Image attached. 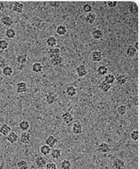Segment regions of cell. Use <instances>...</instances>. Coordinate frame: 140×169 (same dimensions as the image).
<instances>
[{
	"mask_svg": "<svg viewBox=\"0 0 140 169\" xmlns=\"http://www.w3.org/2000/svg\"><path fill=\"white\" fill-rule=\"evenodd\" d=\"M11 132V127L8 124H3L0 127V134L6 137Z\"/></svg>",
	"mask_w": 140,
	"mask_h": 169,
	"instance_id": "obj_16",
	"label": "cell"
},
{
	"mask_svg": "<svg viewBox=\"0 0 140 169\" xmlns=\"http://www.w3.org/2000/svg\"><path fill=\"white\" fill-rule=\"evenodd\" d=\"M58 143V139L53 136L52 135H49V136L45 140V144L49 146L50 148L54 147Z\"/></svg>",
	"mask_w": 140,
	"mask_h": 169,
	"instance_id": "obj_10",
	"label": "cell"
},
{
	"mask_svg": "<svg viewBox=\"0 0 140 169\" xmlns=\"http://www.w3.org/2000/svg\"><path fill=\"white\" fill-rule=\"evenodd\" d=\"M91 60L93 62L95 63L100 62L103 59V53L98 50L93 51L91 53Z\"/></svg>",
	"mask_w": 140,
	"mask_h": 169,
	"instance_id": "obj_5",
	"label": "cell"
},
{
	"mask_svg": "<svg viewBox=\"0 0 140 169\" xmlns=\"http://www.w3.org/2000/svg\"><path fill=\"white\" fill-rule=\"evenodd\" d=\"M138 137H139L138 130L137 129L132 130L131 132L130 133V138L133 141H136L138 140Z\"/></svg>",
	"mask_w": 140,
	"mask_h": 169,
	"instance_id": "obj_40",
	"label": "cell"
},
{
	"mask_svg": "<svg viewBox=\"0 0 140 169\" xmlns=\"http://www.w3.org/2000/svg\"><path fill=\"white\" fill-rule=\"evenodd\" d=\"M48 55L50 59L56 58L58 57H60V54H61V51L58 48H50L48 51Z\"/></svg>",
	"mask_w": 140,
	"mask_h": 169,
	"instance_id": "obj_9",
	"label": "cell"
},
{
	"mask_svg": "<svg viewBox=\"0 0 140 169\" xmlns=\"http://www.w3.org/2000/svg\"><path fill=\"white\" fill-rule=\"evenodd\" d=\"M16 167L18 169H28V162L25 160H21L17 162Z\"/></svg>",
	"mask_w": 140,
	"mask_h": 169,
	"instance_id": "obj_35",
	"label": "cell"
},
{
	"mask_svg": "<svg viewBox=\"0 0 140 169\" xmlns=\"http://www.w3.org/2000/svg\"><path fill=\"white\" fill-rule=\"evenodd\" d=\"M18 138V135L15 132L11 131L7 136H6V140H7V141L11 144H14L17 142Z\"/></svg>",
	"mask_w": 140,
	"mask_h": 169,
	"instance_id": "obj_13",
	"label": "cell"
},
{
	"mask_svg": "<svg viewBox=\"0 0 140 169\" xmlns=\"http://www.w3.org/2000/svg\"><path fill=\"white\" fill-rule=\"evenodd\" d=\"M128 81V78L125 75L121 74V75H118L116 77H115V82L119 86H123Z\"/></svg>",
	"mask_w": 140,
	"mask_h": 169,
	"instance_id": "obj_15",
	"label": "cell"
},
{
	"mask_svg": "<svg viewBox=\"0 0 140 169\" xmlns=\"http://www.w3.org/2000/svg\"><path fill=\"white\" fill-rule=\"evenodd\" d=\"M91 34L92 38L96 40H99L103 37V31L100 29L94 30Z\"/></svg>",
	"mask_w": 140,
	"mask_h": 169,
	"instance_id": "obj_20",
	"label": "cell"
},
{
	"mask_svg": "<svg viewBox=\"0 0 140 169\" xmlns=\"http://www.w3.org/2000/svg\"><path fill=\"white\" fill-rule=\"evenodd\" d=\"M19 128L23 132H27L30 128V124L28 121L23 120L19 123Z\"/></svg>",
	"mask_w": 140,
	"mask_h": 169,
	"instance_id": "obj_25",
	"label": "cell"
},
{
	"mask_svg": "<svg viewBox=\"0 0 140 169\" xmlns=\"http://www.w3.org/2000/svg\"><path fill=\"white\" fill-rule=\"evenodd\" d=\"M44 98L45 101L48 105H53L56 101L57 96L54 92H49L45 94Z\"/></svg>",
	"mask_w": 140,
	"mask_h": 169,
	"instance_id": "obj_1",
	"label": "cell"
},
{
	"mask_svg": "<svg viewBox=\"0 0 140 169\" xmlns=\"http://www.w3.org/2000/svg\"><path fill=\"white\" fill-rule=\"evenodd\" d=\"M13 68L10 65H6L3 68H2V74L5 77H10L13 74Z\"/></svg>",
	"mask_w": 140,
	"mask_h": 169,
	"instance_id": "obj_19",
	"label": "cell"
},
{
	"mask_svg": "<svg viewBox=\"0 0 140 169\" xmlns=\"http://www.w3.org/2000/svg\"><path fill=\"white\" fill-rule=\"evenodd\" d=\"M72 132L75 135H80L83 133V127L81 123H75L72 126Z\"/></svg>",
	"mask_w": 140,
	"mask_h": 169,
	"instance_id": "obj_14",
	"label": "cell"
},
{
	"mask_svg": "<svg viewBox=\"0 0 140 169\" xmlns=\"http://www.w3.org/2000/svg\"><path fill=\"white\" fill-rule=\"evenodd\" d=\"M116 111L119 115L124 116L127 112V107L124 105H120L117 107Z\"/></svg>",
	"mask_w": 140,
	"mask_h": 169,
	"instance_id": "obj_36",
	"label": "cell"
},
{
	"mask_svg": "<svg viewBox=\"0 0 140 169\" xmlns=\"http://www.w3.org/2000/svg\"><path fill=\"white\" fill-rule=\"evenodd\" d=\"M103 80L106 83L111 85L115 83V76L111 73H108L104 76Z\"/></svg>",
	"mask_w": 140,
	"mask_h": 169,
	"instance_id": "obj_32",
	"label": "cell"
},
{
	"mask_svg": "<svg viewBox=\"0 0 140 169\" xmlns=\"http://www.w3.org/2000/svg\"><path fill=\"white\" fill-rule=\"evenodd\" d=\"M31 141V134L27 132H23L20 135V141L24 145H28Z\"/></svg>",
	"mask_w": 140,
	"mask_h": 169,
	"instance_id": "obj_4",
	"label": "cell"
},
{
	"mask_svg": "<svg viewBox=\"0 0 140 169\" xmlns=\"http://www.w3.org/2000/svg\"><path fill=\"white\" fill-rule=\"evenodd\" d=\"M9 47V43L5 39H0V50L4 51L6 50Z\"/></svg>",
	"mask_w": 140,
	"mask_h": 169,
	"instance_id": "obj_39",
	"label": "cell"
},
{
	"mask_svg": "<svg viewBox=\"0 0 140 169\" xmlns=\"http://www.w3.org/2000/svg\"><path fill=\"white\" fill-rule=\"evenodd\" d=\"M27 84L24 82H18L16 85V90L18 93H24L27 92Z\"/></svg>",
	"mask_w": 140,
	"mask_h": 169,
	"instance_id": "obj_8",
	"label": "cell"
},
{
	"mask_svg": "<svg viewBox=\"0 0 140 169\" xmlns=\"http://www.w3.org/2000/svg\"><path fill=\"white\" fill-rule=\"evenodd\" d=\"M0 158H1V157H0Z\"/></svg>",
	"mask_w": 140,
	"mask_h": 169,
	"instance_id": "obj_48",
	"label": "cell"
},
{
	"mask_svg": "<svg viewBox=\"0 0 140 169\" xmlns=\"http://www.w3.org/2000/svg\"><path fill=\"white\" fill-rule=\"evenodd\" d=\"M61 119L63 121V122L66 124H70L74 120V117H73V115L70 112H66L62 114Z\"/></svg>",
	"mask_w": 140,
	"mask_h": 169,
	"instance_id": "obj_11",
	"label": "cell"
},
{
	"mask_svg": "<svg viewBox=\"0 0 140 169\" xmlns=\"http://www.w3.org/2000/svg\"><path fill=\"white\" fill-rule=\"evenodd\" d=\"M5 36L8 39H14L16 36V31L15 29L9 28L5 30Z\"/></svg>",
	"mask_w": 140,
	"mask_h": 169,
	"instance_id": "obj_24",
	"label": "cell"
},
{
	"mask_svg": "<svg viewBox=\"0 0 140 169\" xmlns=\"http://www.w3.org/2000/svg\"><path fill=\"white\" fill-rule=\"evenodd\" d=\"M67 32H68L67 28H66V26L65 25H59L56 29V33L59 36H64L67 33Z\"/></svg>",
	"mask_w": 140,
	"mask_h": 169,
	"instance_id": "obj_23",
	"label": "cell"
},
{
	"mask_svg": "<svg viewBox=\"0 0 140 169\" xmlns=\"http://www.w3.org/2000/svg\"><path fill=\"white\" fill-rule=\"evenodd\" d=\"M83 10L84 11V12L88 14V13H91L92 10H93V8H92V6L90 4H85L83 5Z\"/></svg>",
	"mask_w": 140,
	"mask_h": 169,
	"instance_id": "obj_41",
	"label": "cell"
},
{
	"mask_svg": "<svg viewBox=\"0 0 140 169\" xmlns=\"http://www.w3.org/2000/svg\"><path fill=\"white\" fill-rule=\"evenodd\" d=\"M97 73L101 76H105L108 73V68L105 65H100L97 68Z\"/></svg>",
	"mask_w": 140,
	"mask_h": 169,
	"instance_id": "obj_30",
	"label": "cell"
},
{
	"mask_svg": "<svg viewBox=\"0 0 140 169\" xmlns=\"http://www.w3.org/2000/svg\"><path fill=\"white\" fill-rule=\"evenodd\" d=\"M137 50L135 48V46L133 45H129L128 48H126V53L129 57L133 58L135 57L137 53Z\"/></svg>",
	"mask_w": 140,
	"mask_h": 169,
	"instance_id": "obj_22",
	"label": "cell"
},
{
	"mask_svg": "<svg viewBox=\"0 0 140 169\" xmlns=\"http://www.w3.org/2000/svg\"><path fill=\"white\" fill-rule=\"evenodd\" d=\"M51 151V148H50L49 146L46 145V144L41 145L39 148V152L44 156H47L49 154H50Z\"/></svg>",
	"mask_w": 140,
	"mask_h": 169,
	"instance_id": "obj_31",
	"label": "cell"
},
{
	"mask_svg": "<svg viewBox=\"0 0 140 169\" xmlns=\"http://www.w3.org/2000/svg\"><path fill=\"white\" fill-rule=\"evenodd\" d=\"M12 10L17 13H22L24 10V4L19 1H16L13 4Z\"/></svg>",
	"mask_w": 140,
	"mask_h": 169,
	"instance_id": "obj_18",
	"label": "cell"
},
{
	"mask_svg": "<svg viewBox=\"0 0 140 169\" xmlns=\"http://www.w3.org/2000/svg\"><path fill=\"white\" fill-rule=\"evenodd\" d=\"M50 63L53 66H60L63 63V58L61 56L56 57V58H51L50 59Z\"/></svg>",
	"mask_w": 140,
	"mask_h": 169,
	"instance_id": "obj_33",
	"label": "cell"
},
{
	"mask_svg": "<svg viewBox=\"0 0 140 169\" xmlns=\"http://www.w3.org/2000/svg\"><path fill=\"white\" fill-rule=\"evenodd\" d=\"M135 46V48L137 50V51H138V42H136V44H135V45L134 46Z\"/></svg>",
	"mask_w": 140,
	"mask_h": 169,
	"instance_id": "obj_47",
	"label": "cell"
},
{
	"mask_svg": "<svg viewBox=\"0 0 140 169\" xmlns=\"http://www.w3.org/2000/svg\"><path fill=\"white\" fill-rule=\"evenodd\" d=\"M46 43L50 48H54L57 45V39L55 36H50L46 39Z\"/></svg>",
	"mask_w": 140,
	"mask_h": 169,
	"instance_id": "obj_27",
	"label": "cell"
},
{
	"mask_svg": "<svg viewBox=\"0 0 140 169\" xmlns=\"http://www.w3.org/2000/svg\"><path fill=\"white\" fill-rule=\"evenodd\" d=\"M111 85L106 83L104 80H103L99 85V89L103 92H108L111 89Z\"/></svg>",
	"mask_w": 140,
	"mask_h": 169,
	"instance_id": "obj_34",
	"label": "cell"
},
{
	"mask_svg": "<svg viewBox=\"0 0 140 169\" xmlns=\"http://www.w3.org/2000/svg\"><path fill=\"white\" fill-rule=\"evenodd\" d=\"M59 3L58 2H56V1H53V2H50V5L51 6H52V7L53 8H56V4H58Z\"/></svg>",
	"mask_w": 140,
	"mask_h": 169,
	"instance_id": "obj_46",
	"label": "cell"
},
{
	"mask_svg": "<svg viewBox=\"0 0 140 169\" xmlns=\"http://www.w3.org/2000/svg\"><path fill=\"white\" fill-rule=\"evenodd\" d=\"M50 153L52 159L55 160H58L62 155V152L59 148H55V149L51 150Z\"/></svg>",
	"mask_w": 140,
	"mask_h": 169,
	"instance_id": "obj_29",
	"label": "cell"
},
{
	"mask_svg": "<svg viewBox=\"0 0 140 169\" xmlns=\"http://www.w3.org/2000/svg\"><path fill=\"white\" fill-rule=\"evenodd\" d=\"M97 151L101 153H108L111 151V147L108 143L101 142L98 145Z\"/></svg>",
	"mask_w": 140,
	"mask_h": 169,
	"instance_id": "obj_3",
	"label": "cell"
},
{
	"mask_svg": "<svg viewBox=\"0 0 140 169\" xmlns=\"http://www.w3.org/2000/svg\"><path fill=\"white\" fill-rule=\"evenodd\" d=\"M77 75L79 78H83L88 74V70L84 65H80L76 68Z\"/></svg>",
	"mask_w": 140,
	"mask_h": 169,
	"instance_id": "obj_12",
	"label": "cell"
},
{
	"mask_svg": "<svg viewBox=\"0 0 140 169\" xmlns=\"http://www.w3.org/2000/svg\"><path fill=\"white\" fill-rule=\"evenodd\" d=\"M61 169H71L72 167L71 162L68 159H64L60 164Z\"/></svg>",
	"mask_w": 140,
	"mask_h": 169,
	"instance_id": "obj_37",
	"label": "cell"
},
{
	"mask_svg": "<svg viewBox=\"0 0 140 169\" xmlns=\"http://www.w3.org/2000/svg\"><path fill=\"white\" fill-rule=\"evenodd\" d=\"M96 15L95 14V13L91 12V13H88V14L86 15L85 21L87 23L90 25H92L94 23V22L96 21Z\"/></svg>",
	"mask_w": 140,
	"mask_h": 169,
	"instance_id": "obj_26",
	"label": "cell"
},
{
	"mask_svg": "<svg viewBox=\"0 0 140 169\" xmlns=\"http://www.w3.org/2000/svg\"><path fill=\"white\" fill-rule=\"evenodd\" d=\"M118 4V2L115 1H109L107 2V5L110 8H115L116 7Z\"/></svg>",
	"mask_w": 140,
	"mask_h": 169,
	"instance_id": "obj_43",
	"label": "cell"
},
{
	"mask_svg": "<svg viewBox=\"0 0 140 169\" xmlns=\"http://www.w3.org/2000/svg\"><path fill=\"white\" fill-rule=\"evenodd\" d=\"M6 65V60L4 57L0 56V68H3Z\"/></svg>",
	"mask_w": 140,
	"mask_h": 169,
	"instance_id": "obj_44",
	"label": "cell"
},
{
	"mask_svg": "<svg viewBox=\"0 0 140 169\" xmlns=\"http://www.w3.org/2000/svg\"><path fill=\"white\" fill-rule=\"evenodd\" d=\"M16 62L19 65H23L28 62V55L26 54H19L16 57Z\"/></svg>",
	"mask_w": 140,
	"mask_h": 169,
	"instance_id": "obj_17",
	"label": "cell"
},
{
	"mask_svg": "<svg viewBox=\"0 0 140 169\" xmlns=\"http://www.w3.org/2000/svg\"><path fill=\"white\" fill-rule=\"evenodd\" d=\"M31 70L33 72L36 73H41L43 70V66L41 64V63L35 62L33 63L31 66Z\"/></svg>",
	"mask_w": 140,
	"mask_h": 169,
	"instance_id": "obj_21",
	"label": "cell"
},
{
	"mask_svg": "<svg viewBox=\"0 0 140 169\" xmlns=\"http://www.w3.org/2000/svg\"><path fill=\"white\" fill-rule=\"evenodd\" d=\"M112 167L113 169H124L126 168V163L123 159L116 158L113 162Z\"/></svg>",
	"mask_w": 140,
	"mask_h": 169,
	"instance_id": "obj_2",
	"label": "cell"
},
{
	"mask_svg": "<svg viewBox=\"0 0 140 169\" xmlns=\"http://www.w3.org/2000/svg\"><path fill=\"white\" fill-rule=\"evenodd\" d=\"M5 8V5H4V3L3 1H0V11H2L4 10Z\"/></svg>",
	"mask_w": 140,
	"mask_h": 169,
	"instance_id": "obj_45",
	"label": "cell"
},
{
	"mask_svg": "<svg viewBox=\"0 0 140 169\" xmlns=\"http://www.w3.org/2000/svg\"><path fill=\"white\" fill-rule=\"evenodd\" d=\"M76 92H76V88L73 86H69L66 88V89L65 90L66 95L70 97H74L76 94Z\"/></svg>",
	"mask_w": 140,
	"mask_h": 169,
	"instance_id": "obj_28",
	"label": "cell"
},
{
	"mask_svg": "<svg viewBox=\"0 0 140 169\" xmlns=\"http://www.w3.org/2000/svg\"><path fill=\"white\" fill-rule=\"evenodd\" d=\"M129 11L132 15H136L138 12V6L135 3H131L129 6Z\"/></svg>",
	"mask_w": 140,
	"mask_h": 169,
	"instance_id": "obj_38",
	"label": "cell"
},
{
	"mask_svg": "<svg viewBox=\"0 0 140 169\" xmlns=\"http://www.w3.org/2000/svg\"><path fill=\"white\" fill-rule=\"evenodd\" d=\"M1 23L4 26L8 27L9 28L10 27H11L14 24V21H13V18L10 16H4L1 18Z\"/></svg>",
	"mask_w": 140,
	"mask_h": 169,
	"instance_id": "obj_7",
	"label": "cell"
},
{
	"mask_svg": "<svg viewBox=\"0 0 140 169\" xmlns=\"http://www.w3.org/2000/svg\"><path fill=\"white\" fill-rule=\"evenodd\" d=\"M44 168L45 169H57L58 167L55 162H49L46 164Z\"/></svg>",
	"mask_w": 140,
	"mask_h": 169,
	"instance_id": "obj_42",
	"label": "cell"
},
{
	"mask_svg": "<svg viewBox=\"0 0 140 169\" xmlns=\"http://www.w3.org/2000/svg\"><path fill=\"white\" fill-rule=\"evenodd\" d=\"M35 163L38 168H44L46 163V160L41 155H37L35 159Z\"/></svg>",
	"mask_w": 140,
	"mask_h": 169,
	"instance_id": "obj_6",
	"label": "cell"
}]
</instances>
